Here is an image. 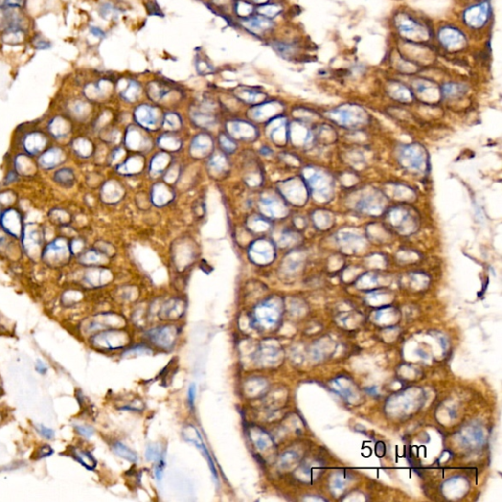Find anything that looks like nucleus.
<instances>
[{"mask_svg":"<svg viewBox=\"0 0 502 502\" xmlns=\"http://www.w3.org/2000/svg\"><path fill=\"white\" fill-rule=\"evenodd\" d=\"M281 317V307L269 299L258 304L251 313L250 325L257 331H268L274 328Z\"/></svg>","mask_w":502,"mask_h":502,"instance_id":"f257e3e1","label":"nucleus"},{"mask_svg":"<svg viewBox=\"0 0 502 502\" xmlns=\"http://www.w3.org/2000/svg\"><path fill=\"white\" fill-rule=\"evenodd\" d=\"M91 344L98 349L113 350L125 347L130 342V336L124 330L108 329L100 331L91 339Z\"/></svg>","mask_w":502,"mask_h":502,"instance_id":"f03ea898","label":"nucleus"},{"mask_svg":"<svg viewBox=\"0 0 502 502\" xmlns=\"http://www.w3.org/2000/svg\"><path fill=\"white\" fill-rule=\"evenodd\" d=\"M253 360L256 365L270 368L276 366L281 359V350L272 341L266 340L253 352Z\"/></svg>","mask_w":502,"mask_h":502,"instance_id":"7ed1b4c3","label":"nucleus"},{"mask_svg":"<svg viewBox=\"0 0 502 502\" xmlns=\"http://www.w3.org/2000/svg\"><path fill=\"white\" fill-rule=\"evenodd\" d=\"M150 342L156 346L163 349H170L174 346L177 337L178 329L175 326H162L150 330L146 333Z\"/></svg>","mask_w":502,"mask_h":502,"instance_id":"20e7f679","label":"nucleus"},{"mask_svg":"<svg viewBox=\"0 0 502 502\" xmlns=\"http://www.w3.org/2000/svg\"><path fill=\"white\" fill-rule=\"evenodd\" d=\"M124 324L123 318L114 314L96 315L87 321L84 330L87 333L100 332L108 329H115Z\"/></svg>","mask_w":502,"mask_h":502,"instance_id":"39448f33","label":"nucleus"},{"mask_svg":"<svg viewBox=\"0 0 502 502\" xmlns=\"http://www.w3.org/2000/svg\"><path fill=\"white\" fill-rule=\"evenodd\" d=\"M68 246L64 238H57L49 243L44 252V258L46 262L53 265H61L67 261Z\"/></svg>","mask_w":502,"mask_h":502,"instance_id":"423d86ee","label":"nucleus"},{"mask_svg":"<svg viewBox=\"0 0 502 502\" xmlns=\"http://www.w3.org/2000/svg\"><path fill=\"white\" fill-rule=\"evenodd\" d=\"M248 435L256 451L262 456H266L274 447V442L270 434L258 426L251 427L248 430Z\"/></svg>","mask_w":502,"mask_h":502,"instance_id":"0eeeda50","label":"nucleus"},{"mask_svg":"<svg viewBox=\"0 0 502 502\" xmlns=\"http://www.w3.org/2000/svg\"><path fill=\"white\" fill-rule=\"evenodd\" d=\"M2 228L15 237H19L23 230L21 215L15 209H9L0 219Z\"/></svg>","mask_w":502,"mask_h":502,"instance_id":"6e6552de","label":"nucleus"},{"mask_svg":"<svg viewBox=\"0 0 502 502\" xmlns=\"http://www.w3.org/2000/svg\"><path fill=\"white\" fill-rule=\"evenodd\" d=\"M183 437L185 438V440L193 443L194 445H196L199 449L202 450V452L204 453L205 457L207 458L208 462H209V465H210V468H211V472L213 473L214 477H217V472H216V469L214 467V464H213V461L211 459V456L207 450V448L205 447V444L202 440V437L199 434V432L197 431V429L191 425H188L186 426L184 429H183Z\"/></svg>","mask_w":502,"mask_h":502,"instance_id":"1a4fd4ad","label":"nucleus"},{"mask_svg":"<svg viewBox=\"0 0 502 502\" xmlns=\"http://www.w3.org/2000/svg\"><path fill=\"white\" fill-rule=\"evenodd\" d=\"M268 388V383L265 379L253 377L248 379L244 384V393L248 398H259L264 395Z\"/></svg>","mask_w":502,"mask_h":502,"instance_id":"9d476101","label":"nucleus"},{"mask_svg":"<svg viewBox=\"0 0 502 502\" xmlns=\"http://www.w3.org/2000/svg\"><path fill=\"white\" fill-rule=\"evenodd\" d=\"M64 151H62L60 148H51L41 155L39 158V164L42 168L50 170L64 162Z\"/></svg>","mask_w":502,"mask_h":502,"instance_id":"9b49d317","label":"nucleus"},{"mask_svg":"<svg viewBox=\"0 0 502 502\" xmlns=\"http://www.w3.org/2000/svg\"><path fill=\"white\" fill-rule=\"evenodd\" d=\"M47 139L41 133H31L25 137L24 147L29 154L36 155L41 152L46 145Z\"/></svg>","mask_w":502,"mask_h":502,"instance_id":"f8f14e48","label":"nucleus"},{"mask_svg":"<svg viewBox=\"0 0 502 502\" xmlns=\"http://www.w3.org/2000/svg\"><path fill=\"white\" fill-rule=\"evenodd\" d=\"M184 312V304L182 301L172 300L166 303L160 310L159 317L161 320L174 321L183 316Z\"/></svg>","mask_w":502,"mask_h":502,"instance_id":"ddd939ff","label":"nucleus"},{"mask_svg":"<svg viewBox=\"0 0 502 502\" xmlns=\"http://www.w3.org/2000/svg\"><path fill=\"white\" fill-rule=\"evenodd\" d=\"M242 26L249 32L259 35L271 29L272 22L264 16H256L242 21Z\"/></svg>","mask_w":502,"mask_h":502,"instance_id":"4468645a","label":"nucleus"},{"mask_svg":"<svg viewBox=\"0 0 502 502\" xmlns=\"http://www.w3.org/2000/svg\"><path fill=\"white\" fill-rule=\"evenodd\" d=\"M26 30L21 27H13L2 32L1 40L8 46H20L25 42Z\"/></svg>","mask_w":502,"mask_h":502,"instance_id":"2eb2a0df","label":"nucleus"},{"mask_svg":"<svg viewBox=\"0 0 502 502\" xmlns=\"http://www.w3.org/2000/svg\"><path fill=\"white\" fill-rule=\"evenodd\" d=\"M72 454H73V457L87 469H89V470L95 469L96 464H97L96 460L89 451L74 448L72 451Z\"/></svg>","mask_w":502,"mask_h":502,"instance_id":"dca6fc26","label":"nucleus"},{"mask_svg":"<svg viewBox=\"0 0 502 502\" xmlns=\"http://www.w3.org/2000/svg\"><path fill=\"white\" fill-rule=\"evenodd\" d=\"M24 244H25V247L27 249H30V248H35L39 245H42V240H43V235H42V231L39 232L38 229H31V230H26L24 232Z\"/></svg>","mask_w":502,"mask_h":502,"instance_id":"f3484780","label":"nucleus"},{"mask_svg":"<svg viewBox=\"0 0 502 502\" xmlns=\"http://www.w3.org/2000/svg\"><path fill=\"white\" fill-rule=\"evenodd\" d=\"M113 450L118 456H120L132 463H136L138 460L137 453L121 442H115L113 444Z\"/></svg>","mask_w":502,"mask_h":502,"instance_id":"a211bd4d","label":"nucleus"},{"mask_svg":"<svg viewBox=\"0 0 502 502\" xmlns=\"http://www.w3.org/2000/svg\"><path fill=\"white\" fill-rule=\"evenodd\" d=\"M49 131L57 138L66 136L67 135V121H65L64 119H62L60 117L54 118V120L51 121L49 124Z\"/></svg>","mask_w":502,"mask_h":502,"instance_id":"6ab92c4d","label":"nucleus"},{"mask_svg":"<svg viewBox=\"0 0 502 502\" xmlns=\"http://www.w3.org/2000/svg\"><path fill=\"white\" fill-rule=\"evenodd\" d=\"M54 181L57 183H59L61 185H64V186L72 185V183L74 182V174H73V172L71 170H69L67 168L58 170L54 174Z\"/></svg>","mask_w":502,"mask_h":502,"instance_id":"aec40b11","label":"nucleus"},{"mask_svg":"<svg viewBox=\"0 0 502 502\" xmlns=\"http://www.w3.org/2000/svg\"><path fill=\"white\" fill-rule=\"evenodd\" d=\"M234 10L235 13L240 17H249V15L253 12V7L248 2L239 0V1H236L234 5Z\"/></svg>","mask_w":502,"mask_h":502,"instance_id":"412c9836","label":"nucleus"},{"mask_svg":"<svg viewBox=\"0 0 502 502\" xmlns=\"http://www.w3.org/2000/svg\"><path fill=\"white\" fill-rule=\"evenodd\" d=\"M258 12L266 18H273L281 12V7L278 5H265L260 7Z\"/></svg>","mask_w":502,"mask_h":502,"instance_id":"4be33fe9","label":"nucleus"},{"mask_svg":"<svg viewBox=\"0 0 502 502\" xmlns=\"http://www.w3.org/2000/svg\"><path fill=\"white\" fill-rule=\"evenodd\" d=\"M161 456L160 447L157 444L149 445L145 451V457L148 461H155Z\"/></svg>","mask_w":502,"mask_h":502,"instance_id":"5701e85b","label":"nucleus"},{"mask_svg":"<svg viewBox=\"0 0 502 502\" xmlns=\"http://www.w3.org/2000/svg\"><path fill=\"white\" fill-rule=\"evenodd\" d=\"M33 46L39 50H46L51 47V44L41 36H36L33 39Z\"/></svg>","mask_w":502,"mask_h":502,"instance_id":"b1692460","label":"nucleus"},{"mask_svg":"<svg viewBox=\"0 0 502 502\" xmlns=\"http://www.w3.org/2000/svg\"><path fill=\"white\" fill-rule=\"evenodd\" d=\"M26 5V0H4L3 6L11 9H22Z\"/></svg>","mask_w":502,"mask_h":502,"instance_id":"393cba45","label":"nucleus"},{"mask_svg":"<svg viewBox=\"0 0 502 502\" xmlns=\"http://www.w3.org/2000/svg\"><path fill=\"white\" fill-rule=\"evenodd\" d=\"M36 428H37L38 433H39L42 436H44L45 438L51 439V438H53V437H54V435H55V434H54L53 430H51V429H49V428H46V427H45V426H43V425H37V427H36Z\"/></svg>","mask_w":502,"mask_h":502,"instance_id":"a878e982","label":"nucleus"},{"mask_svg":"<svg viewBox=\"0 0 502 502\" xmlns=\"http://www.w3.org/2000/svg\"><path fill=\"white\" fill-rule=\"evenodd\" d=\"M138 85L133 81L130 82L129 84V88L123 92V95L128 97V98H133L138 91Z\"/></svg>","mask_w":502,"mask_h":502,"instance_id":"bb28decb","label":"nucleus"},{"mask_svg":"<svg viewBox=\"0 0 502 502\" xmlns=\"http://www.w3.org/2000/svg\"><path fill=\"white\" fill-rule=\"evenodd\" d=\"M76 430H77L78 434H80L81 435H83L87 438L91 437L94 433L92 428H91L89 426H76Z\"/></svg>","mask_w":502,"mask_h":502,"instance_id":"cd10ccee","label":"nucleus"},{"mask_svg":"<svg viewBox=\"0 0 502 502\" xmlns=\"http://www.w3.org/2000/svg\"><path fill=\"white\" fill-rule=\"evenodd\" d=\"M53 453V449L49 446V445H44L40 448L39 450V453H38V457L40 459L42 458H46V457H48L50 456L51 454Z\"/></svg>","mask_w":502,"mask_h":502,"instance_id":"c85d7f7f","label":"nucleus"},{"mask_svg":"<svg viewBox=\"0 0 502 502\" xmlns=\"http://www.w3.org/2000/svg\"><path fill=\"white\" fill-rule=\"evenodd\" d=\"M195 394H196V388L195 385H190L188 388V403L191 408L194 406V400H195Z\"/></svg>","mask_w":502,"mask_h":502,"instance_id":"c756f323","label":"nucleus"},{"mask_svg":"<svg viewBox=\"0 0 502 502\" xmlns=\"http://www.w3.org/2000/svg\"><path fill=\"white\" fill-rule=\"evenodd\" d=\"M163 469H164V459L162 458V456H160L159 458V463L156 467V471H155V474H156V477H157V479H160L162 478V473H163Z\"/></svg>","mask_w":502,"mask_h":502,"instance_id":"7c9ffc66","label":"nucleus"},{"mask_svg":"<svg viewBox=\"0 0 502 502\" xmlns=\"http://www.w3.org/2000/svg\"><path fill=\"white\" fill-rule=\"evenodd\" d=\"M36 369H37V371H38L40 374H43V375H44V374H46V371H47L46 366V365L43 363V361H41V360H38L37 365H36Z\"/></svg>","mask_w":502,"mask_h":502,"instance_id":"2f4dec72","label":"nucleus"},{"mask_svg":"<svg viewBox=\"0 0 502 502\" xmlns=\"http://www.w3.org/2000/svg\"><path fill=\"white\" fill-rule=\"evenodd\" d=\"M91 33L94 36V37H97V38H103L104 37V33L98 29V28H95V27H92L91 29Z\"/></svg>","mask_w":502,"mask_h":502,"instance_id":"473e14b6","label":"nucleus"},{"mask_svg":"<svg viewBox=\"0 0 502 502\" xmlns=\"http://www.w3.org/2000/svg\"><path fill=\"white\" fill-rule=\"evenodd\" d=\"M251 1H253V2L258 3V4H261V3H266L268 0H251Z\"/></svg>","mask_w":502,"mask_h":502,"instance_id":"72a5a7b5","label":"nucleus"},{"mask_svg":"<svg viewBox=\"0 0 502 502\" xmlns=\"http://www.w3.org/2000/svg\"><path fill=\"white\" fill-rule=\"evenodd\" d=\"M0 219H1V215H0Z\"/></svg>","mask_w":502,"mask_h":502,"instance_id":"f704fd0d","label":"nucleus"}]
</instances>
